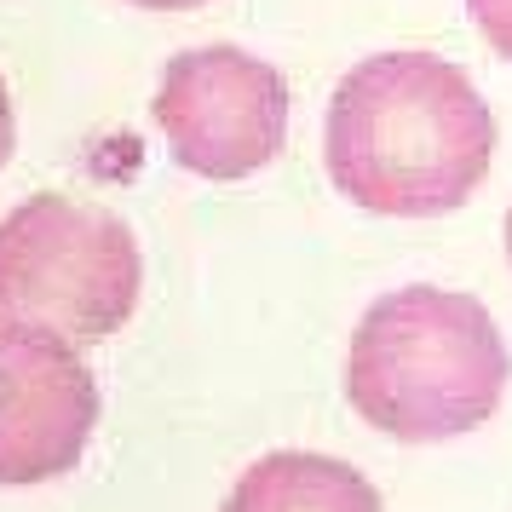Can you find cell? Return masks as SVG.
<instances>
[{
    "instance_id": "obj_5",
    "label": "cell",
    "mask_w": 512,
    "mask_h": 512,
    "mask_svg": "<svg viewBox=\"0 0 512 512\" xmlns=\"http://www.w3.org/2000/svg\"><path fill=\"white\" fill-rule=\"evenodd\" d=\"M98 426V380L70 340L0 328V484L24 489L81 466Z\"/></svg>"
},
{
    "instance_id": "obj_9",
    "label": "cell",
    "mask_w": 512,
    "mask_h": 512,
    "mask_svg": "<svg viewBox=\"0 0 512 512\" xmlns=\"http://www.w3.org/2000/svg\"><path fill=\"white\" fill-rule=\"evenodd\" d=\"M150 12H185V6H202V0H139Z\"/></svg>"
},
{
    "instance_id": "obj_8",
    "label": "cell",
    "mask_w": 512,
    "mask_h": 512,
    "mask_svg": "<svg viewBox=\"0 0 512 512\" xmlns=\"http://www.w3.org/2000/svg\"><path fill=\"white\" fill-rule=\"evenodd\" d=\"M12 139H18V127H12V98H6V81H0V167L12 156Z\"/></svg>"
},
{
    "instance_id": "obj_7",
    "label": "cell",
    "mask_w": 512,
    "mask_h": 512,
    "mask_svg": "<svg viewBox=\"0 0 512 512\" xmlns=\"http://www.w3.org/2000/svg\"><path fill=\"white\" fill-rule=\"evenodd\" d=\"M466 12H472V24L484 29V41L501 58H512V0H466Z\"/></svg>"
},
{
    "instance_id": "obj_10",
    "label": "cell",
    "mask_w": 512,
    "mask_h": 512,
    "mask_svg": "<svg viewBox=\"0 0 512 512\" xmlns=\"http://www.w3.org/2000/svg\"><path fill=\"white\" fill-rule=\"evenodd\" d=\"M507 259H512V213H507Z\"/></svg>"
},
{
    "instance_id": "obj_3",
    "label": "cell",
    "mask_w": 512,
    "mask_h": 512,
    "mask_svg": "<svg viewBox=\"0 0 512 512\" xmlns=\"http://www.w3.org/2000/svg\"><path fill=\"white\" fill-rule=\"evenodd\" d=\"M139 242L116 213L29 196L0 219V328L104 340L139 305Z\"/></svg>"
},
{
    "instance_id": "obj_6",
    "label": "cell",
    "mask_w": 512,
    "mask_h": 512,
    "mask_svg": "<svg viewBox=\"0 0 512 512\" xmlns=\"http://www.w3.org/2000/svg\"><path fill=\"white\" fill-rule=\"evenodd\" d=\"M225 512H380V489L351 461L277 449L236 478Z\"/></svg>"
},
{
    "instance_id": "obj_4",
    "label": "cell",
    "mask_w": 512,
    "mask_h": 512,
    "mask_svg": "<svg viewBox=\"0 0 512 512\" xmlns=\"http://www.w3.org/2000/svg\"><path fill=\"white\" fill-rule=\"evenodd\" d=\"M156 127L196 179H248L288 139V81L248 47L179 52L156 87Z\"/></svg>"
},
{
    "instance_id": "obj_2",
    "label": "cell",
    "mask_w": 512,
    "mask_h": 512,
    "mask_svg": "<svg viewBox=\"0 0 512 512\" xmlns=\"http://www.w3.org/2000/svg\"><path fill=\"white\" fill-rule=\"evenodd\" d=\"M507 340L489 305L455 288L409 282L363 311L351 334L346 397L397 443H443L484 426L507 392Z\"/></svg>"
},
{
    "instance_id": "obj_1",
    "label": "cell",
    "mask_w": 512,
    "mask_h": 512,
    "mask_svg": "<svg viewBox=\"0 0 512 512\" xmlns=\"http://www.w3.org/2000/svg\"><path fill=\"white\" fill-rule=\"evenodd\" d=\"M495 116L461 64L438 52H374L334 87L328 179L363 213L432 219L484 185Z\"/></svg>"
}]
</instances>
